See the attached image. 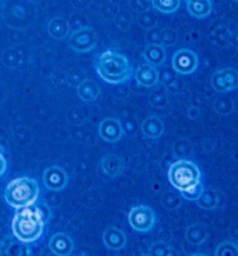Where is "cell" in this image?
I'll return each mask as SVG.
<instances>
[{
  "label": "cell",
  "instance_id": "6da1fadb",
  "mask_svg": "<svg viewBox=\"0 0 238 256\" xmlns=\"http://www.w3.org/2000/svg\"><path fill=\"white\" fill-rule=\"evenodd\" d=\"M97 72L103 80L110 84H120L129 80L132 68L129 58L116 50L102 52L97 62Z\"/></svg>",
  "mask_w": 238,
  "mask_h": 256
},
{
  "label": "cell",
  "instance_id": "7a4b0ae2",
  "mask_svg": "<svg viewBox=\"0 0 238 256\" xmlns=\"http://www.w3.org/2000/svg\"><path fill=\"white\" fill-rule=\"evenodd\" d=\"M44 230V220L39 210L25 207L16 212L12 220V231L21 242H33L40 238Z\"/></svg>",
  "mask_w": 238,
  "mask_h": 256
},
{
  "label": "cell",
  "instance_id": "3957f363",
  "mask_svg": "<svg viewBox=\"0 0 238 256\" xmlns=\"http://www.w3.org/2000/svg\"><path fill=\"white\" fill-rule=\"evenodd\" d=\"M39 195L37 182L29 177H20L8 182L5 190L7 204L15 209H21L33 205Z\"/></svg>",
  "mask_w": 238,
  "mask_h": 256
},
{
  "label": "cell",
  "instance_id": "277c9868",
  "mask_svg": "<svg viewBox=\"0 0 238 256\" xmlns=\"http://www.w3.org/2000/svg\"><path fill=\"white\" fill-rule=\"evenodd\" d=\"M169 180L181 192L191 191L201 184V172L196 163L180 160L170 165Z\"/></svg>",
  "mask_w": 238,
  "mask_h": 256
},
{
  "label": "cell",
  "instance_id": "5b68a950",
  "mask_svg": "<svg viewBox=\"0 0 238 256\" xmlns=\"http://www.w3.org/2000/svg\"><path fill=\"white\" fill-rule=\"evenodd\" d=\"M129 221L131 228L138 232H149L155 226L156 214L149 206L139 205L129 212Z\"/></svg>",
  "mask_w": 238,
  "mask_h": 256
},
{
  "label": "cell",
  "instance_id": "8992f818",
  "mask_svg": "<svg viewBox=\"0 0 238 256\" xmlns=\"http://www.w3.org/2000/svg\"><path fill=\"white\" fill-rule=\"evenodd\" d=\"M197 54L189 48H181L177 50L172 58V66L174 70L182 74L194 73L198 66Z\"/></svg>",
  "mask_w": 238,
  "mask_h": 256
},
{
  "label": "cell",
  "instance_id": "52a82bcc",
  "mask_svg": "<svg viewBox=\"0 0 238 256\" xmlns=\"http://www.w3.org/2000/svg\"><path fill=\"white\" fill-rule=\"evenodd\" d=\"M211 86L219 92H228L238 88V72L236 69L225 68L216 71L211 78Z\"/></svg>",
  "mask_w": 238,
  "mask_h": 256
},
{
  "label": "cell",
  "instance_id": "ba28073f",
  "mask_svg": "<svg viewBox=\"0 0 238 256\" xmlns=\"http://www.w3.org/2000/svg\"><path fill=\"white\" fill-rule=\"evenodd\" d=\"M97 41L98 38L95 32L90 28L85 27L71 34L69 45L72 50L77 52H88L96 47Z\"/></svg>",
  "mask_w": 238,
  "mask_h": 256
},
{
  "label": "cell",
  "instance_id": "9c48e42d",
  "mask_svg": "<svg viewBox=\"0 0 238 256\" xmlns=\"http://www.w3.org/2000/svg\"><path fill=\"white\" fill-rule=\"evenodd\" d=\"M43 182L49 190L60 191L67 186L68 176L60 167L51 166L45 170L43 174Z\"/></svg>",
  "mask_w": 238,
  "mask_h": 256
},
{
  "label": "cell",
  "instance_id": "30bf717a",
  "mask_svg": "<svg viewBox=\"0 0 238 256\" xmlns=\"http://www.w3.org/2000/svg\"><path fill=\"white\" fill-rule=\"evenodd\" d=\"M99 134L103 141L116 142L119 141L122 137V125L120 122L116 118H105L100 124Z\"/></svg>",
  "mask_w": 238,
  "mask_h": 256
},
{
  "label": "cell",
  "instance_id": "8fae6325",
  "mask_svg": "<svg viewBox=\"0 0 238 256\" xmlns=\"http://www.w3.org/2000/svg\"><path fill=\"white\" fill-rule=\"evenodd\" d=\"M48 246L56 256H69L74 249V242L67 234L60 232L51 236Z\"/></svg>",
  "mask_w": 238,
  "mask_h": 256
},
{
  "label": "cell",
  "instance_id": "7c38bea8",
  "mask_svg": "<svg viewBox=\"0 0 238 256\" xmlns=\"http://www.w3.org/2000/svg\"><path fill=\"white\" fill-rule=\"evenodd\" d=\"M102 240L108 249L119 250L126 246L127 236L122 230L114 226H110L103 231Z\"/></svg>",
  "mask_w": 238,
  "mask_h": 256
},
{
  "label": "cell",
  "instance_id": "4fadbf2b",
  "mask_svg": "<svg viewBox=\"0 0 238 256\" xmlns=\"http://www.w3.org/2000/svg\"><path fill=\"white\" fill-rule=\"evenodd\" d=\"M135 78L139 84L144 87H153L159 80V73L152 64H143L137 69Z\"/></svg>",
  "mask_w": 238,
  "mask_h": 256
},
{
  "label": "cell",
  "instance_id": "5bb4252c",
  "mask_svg": "<svg viewBox=\"0 0 238 256\" xmlns=\"http://www.w3.org/2000/svg\"><path fill=\"white\" fill-rule=\"evenodd\" d=\"M77 94L85 102H95L101 94V88L96 81L85 80L77 87Z\"/></svg>",
  "mask_w": 238,
  "mask_h": 256
},
{
  "label": "cell",
  "instance_id": "9a60e30c",
  "mask_svg": "<svg viewBox=\"0 0 238 256\" xmlns=\"http://www.w3.org/2000/svg\"><path fill=\"white\" fill-rule=\"evenodd\" d=\"M141 128L146 137L150 139H157L163 134L165 126L158 116H151L143 120Z\"/></svg>",
  "mask_w": 238,
  "mask_h": 256
},
{
  "label": "cell",
  "instance_id": "2e32d148",
  "mask_svg": "<svg viewBox=\"0 0 238 256\" xmlns=\"http://www.w3.org/2000/svg\"><path fill=\"white\" fill-rule=\"evenodd\" d=\"M102 168L107 176L116 177L122 174L124 162L119 156L107 154L102 158Z\"/></svg>",
  "mask_w": 238,
  "mask_h": 256
},
{
  "label": "cell",
  "instance_id": "e0dca14e",
  "mask_svg": "<svg viewBox=\"0 0 238 256\" xmlns=\"http://www.w3.org/2000/svg\"><path fill=\"white\" fill-rule=\"evenodd\" d=\"M188 12L195 18L203 19L212 12L211 0H187Z\"/></svg>",
  "mask_w": 238,
  "mask_h": 256
},
{
  "label": "cell",
  "instance_id": "ac0fdd59",
  "mask_svg": "<svg viewBox=\"0 0 238 256\" xmlns=\"http://www.w3.org/2000/svg\"><path fill=\"white\" fill-rule=\"evenodd\" d=\"M143 56L152 66H160L166 61V50L159 44H151L144 48Z\"/></svg>",
  "mask_w": 238,
  "mask_h": 256
},
{
  "label": "cell",
  "instance_id": "d6986e66",
  "mask_svg": "<svg viewBox=\"0 0 238 256\" xmlns=\"http://www.w3.org/2000/svg\"><path fill=\"white\" fill-rule=\"evenodd\" d=\"M209 236L208 228L203 224H194L190 226L185 233V238L188 242L193 245H199L204 242Z\"/></svg>",
  "mask_w": 238,
  "mask_h": 256
},
{
  "label": "cell",
  "instance_id": "ffe728a7",
  "mask_svg": "<svg viewBox=\"0 0 238 256\" xmlns=\"http://www.w3.org/2000/svg\"><path fill=\"white\" fill-rule=\"evenodd\" d=\"M197 202L202 209H215L219 203L218 194L214 189H203L197 198Z\"/></svg>",
  "mask_w": 238,
  "mask_h": 256
},
{
  "label": "cell",
  "instance_id": "44dd1931",
  "mask_svg": "<svg viewBox=\"0 0 238 256\" xmlns=\"http://www.w3.org/2000/svg\"><path fill=\"white\" fill-rule=\"evenodd\" d=\"M48 33L56 40H63L68 34V22L63 18H55L48 24Z\"/></svg>",
  "mask_w": 238,
  "mask_h": 256
},
{
  "label": "cell",
  "instance_id": "7402d4cb",
  "mask_svg": "<svg viewBox=\"0 0 238 256\" xmlns=\"http://www.w3.org/2000/svg\"><path fill=\"white\" fill-rule=\"evenodd\" d=\"M152 3L158 12L163 14H172L180 7L181 0H152Z\"/></svg>",
  "mask_w": 238,
  "mask_h": 256
},
{
  "label": "cell",
  "instance_id": "603a6c76",
  "mask_svg": "<svg viewBox=\"0 0 238 256\" xmlns=\"http://www.w3.org/2000/svg\"><path fill=\"white\" fill-rule=\"evenodd\" d=\"M150 256H176L177 252L172 246L163 242H156L151 245L149 249Z\"/></svg>",
  "mask_w": 238,
  "mask_h": 256
},
{
  "label": "cell",
  "instance_id": "cb8c5ba5",
  "mask_svg": "<svg viewBox=\"0 0 238 256\" xmlns=\"http://www.w3.org/2000/svg\"><path fill=\"white\" fill-rule=\"evenodd\" d=\"M238 254L237 244L231 242L220 243L215 250V256H237Z\"/></svg>",
  "mask_w": 238,
  "mask_h": 256
},
{
  "label": "cell",
  "instance_id": "d4e9b609",
  "mask_svg": "<svg viewBox=\"0 0 238 256\" xmlns=\"http://www.w3.org/2000/svg\"><path fill=\"white\" fill-rule=\"evenodd\" d=\"M202 190H203V188H202V186H201V184H200L196 188L193 189V190H191V191L182 192V194H183V196H184L186 200H197V198H198L199 195H200V193H201Z\"/></svg>",
  "mask_w": 238,
  "mask_h": 256
},
{
  "label": "cell",
  "instance_id": "484cf974",
  "mask_svg": "<svg viewBox=\"0 0 238 256\" xmlns=\"http://www.w3.org/2000/svg\"><path fill=\"white\" fill-rule=\"evenodd\" d=\"M7 162L2 154H0V177L6 172Z\"/></svg>",
  "mask_w": 238,
  "mask_h": 256
},
{
  "label": "cell",
  "instance_id": "4316f807",
  "mask_svg": "<svg viewBox=\"0 0 238 256\" xmlns=\"http://www.w3.org/2000/svg\"><path fill=\"white\" fill-rule=\"evenodd\" d=\"M235 1H237V0H235Z\"/></svg>",
  "mask_w": 238,
  "mask_h": 256
}]
</instances>
